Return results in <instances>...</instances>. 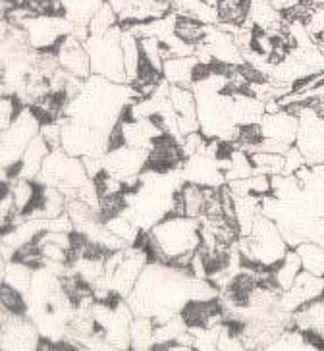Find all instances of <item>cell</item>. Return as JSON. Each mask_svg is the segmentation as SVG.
I'll use <instances>...</instances> for the list:
<instances>
[{"mask_svg":"<svg viewBox=\"0 0 324 351\" xmlns=\"http://www.w3.org/2000/svg\"><path fill=\"white\" fill-rule=\"evenodd\" d=\"M201 220L184 217V215H168L158 224L143 232L136 245L149 251L151 261L160 263H176L178 258L189 257L201 247Z\"/></svg>","mask_w":324,"mask_h":351,"instance_id":"6da1fadb","label":"cell"},{"mask_svg":"<svg viewBox=\"0 0 324 351\" xmlns=\"http://www.w3.org/2000/svg\"><path fill=\"white\" fill-rule=\"evenodd\" d=\"M236 245H238L243 263H259L271 270L292 249L284 239L278 224L271 217H266L264 213L257 217L251 234L240 236Z\"/></svg>","mask_w":324,"mask_h":351,"instance_id":"7a4b0ae2","label":"cell"},{"mask_svg":"<svg viewBox=\"0 0 324 351\" xmlns=\"http://www.w3.org/2000/svg\"><path fill=\"white\" fill-rule=\"evenodd\" d=\"M41 118L35 114L32 106L23 104L14 122L2 130V156H0L4 170L2 182H10L14 178L25 149L41 132Z\"/></svg>","mask_w":324,"mask_h":351,"instance_id":"3957f363","label":"cell"},{"mask_svg":"<svg viewBox=\"0 0 324 351\" xmlns=\"http://www.w3.org/2000/svg\"><path fill=\"white\" fill-rule=\"evenodd\" d=\"M122 33H124V27L118 23L106 33L89 35V39L85 41L87 52L91 56L93 73L116 83H127Z\"/></svg>","mask_w":324,"mask_h":351,"instance_id":"277c9868","label":"cell"},{"mask_svg":"<svg viewBox=\"0 0 324 351\" xmlns=\"http://www.w3.org/2000/svg\"><path fill=\"white\" fill-rule=\"evenodd\" d=\"M299 118L295 147L303 153L307 165H323L324 162V116L314 106L295 103L286 106Z\"/></svg>","mask_w":324,"mask_h":351,"instance_id":"5b68a950","label":"cell"},{"mask_svg":"<svg viewBox=\"0 0 324 351\" xmlns=\"http://www.w3.org/2000/svg\"><path fill=\"white\" fill-rule=\"evenodd\" d=\"M35 51L56 52L60 43L72 35L73 23L64 14H33L21 25Z\"/></svg>","mask_w":324,"mask_h":351,"instance_id":"8992f818","label":"cell"},{"mask_svg":"<svg viewBox=\"0 0 324 351\" xmlns=\"http://www.w3.org/2000/svg\"><path fill=\"white\" fill-rule=\"evenodd\" d=\"M41 332L27 315L0 313V350L4 351H32L41 346Z\"/></svg>","mask_w":324,"mask_h":351,"instance_id":"52a82bcc","label":"cell"},{"mask_svg":"<svg viewBox=\"0 0 324 351\" xmlns=\"http://www.w3.org/2000/svg\"><path fill=\"white\" fill-rule=\"evenodd\" d=\"M149 151L136 149L129 145H118L106 151L103 156L106 174L114 176L126 184V189H134L139 186V176L147 168Z\"/></svg>","mask_w":324,"mask_h":351,"instance_id":"ba28073f","label":"cell"},{"mask_svg":"<svg viewBox=\"0 0 324 351\" xmlns=\"http://www.w3.org/2000/svg\"><path fill=\"white\" fill-rule=\"evenodd\" d=\"M324 295V276H316L311 274L307 270H301L299 276L295 278L293 286L290 289L280 291L278 298V307L284 313H295L301 307H305L307 303L319 300Z\"/></svg>","mask_w":324,"mask_h":351,"instance_id":"9c48e42d","label":"cell"},{"mask_svg":"<svg viewBox=\"0 0 324 351\" xmlns=\"http://www.w3.org/2000/svg\"><path fill=\"white\" fill-rule=\"evenodd\" d=\"M182 174H184L186 182L197 184V186L222 187L226 182L224 172L219 165V158L210 156L203 149L193 156L186 158V162L182 166Z\"/></svg>","mask_w":324,"mask_h":351,"instance_id":"30bf717a","label":"cell"},{"mask_svg":"<svg viewBox=\"0 0 324 351\" xmlns=\"http://www.w3.org/2000/svg\"><path fill=\"white\" fill-rule=\"evenodd\" d=\"M203 41L207 43L216 64H222V66H243V64H247L236 37L232 33L224 32L219 25H209Z\"/></svg>","mask_w":324,"mask_h":351,"instance_id":"8fae6325","label":"cell"},{"mask_svg":"<svg viewBox=\"0 0 324 351\" xmlns=\"http://www.w3.org/2000/svg\"><path fill=\"white\" fill-rule=\"evenodd\" d=\"M56 56L58 62L68 73H72L75 77L87 80L89 75H93V68H91V56L87 52L84 41H79L77 37L68 35L60 47L56 49Z\"/></svg>","mask_w":324,"mask_h":351,"instance_id":"7c38bea8","label":"cell"},{"mask_svg":"<svg viewBox=\"0 0 324 351\" xmlns=\"http://www.w3.org/2000/svg\"><path fill=\"white\" fill-rule=\"evenodd\" d=\"M259 125H261L262 139H274V141L292 147L295 145V137H297L299 118L292 110L282 108L280 112L264 114Z\"/></svg>","mask_w":324,"mask_h":351,"instance_id":"4fadbf2b","label":"cell"},{"mask_svg":"<svg viewBox=\"0 0 324 351\" xmlns=\"http://www.w3.org/2000/svg\"><path fill=\"white\" fill-rule=\"evenodd\" d=\"M168 12H172L170 0H126L122 10L118 12V21L124 27L129 23L157 20L166 16Z\"/></svg>","mask_w":324,"mask_h":351,"instance_id":"5bb4252c","label":"cell"},{"mask_svg":"<svg viewBox=\"0 0 324 351\" xmlns=\"http://www.w3.org/2000/svg\"><path fill=\"white\" fill-rule=\"evenodd\" d=\"M201 62L195 56H170L162 66V77L170 85L189 87L197 80V70Z\"/></svg>","mask_w":324,"mask_h":351,"instance_id":"9a60e30c","label":"cell"},{"mask_svg":"<svg viewBox=\"0 0 324 351\" xmlns=\"http://www.w3.org/2000/svg\"><path fill=\"white\" fill-rule=\"evenodd\" d=\"M51 151H53V149H51V145L45 141V137H42L41 134L37 135L32 143H29V147L25 149V153L21 156L20 165L16 168L14 178H23V180H32V182H35L39 172H41L45 158L49 156Z\"/></svg>","mask_w":324,"mask_h":351,"instance_id":"2e32d148","label":"cell"},{"mask_svg":"<svg viewBox=\"0 0 324 351\" xmlns=\"http://www.w3.org/2000/svg\"><path fill=\"white\" fill-rule=\"evenodd\" d=\"M293 326L324 343V295L293 313Z\"/></svg>","mask_w":324,"mask_h":351,"instance_id":"e0dca14e","label":"cell"},{"mask_svg":"<svg viewBox=\"0 0 324 351\" xmlns=\"http://www.w3.org/2000/svg\"><path fill=\"white\" fill-rule=\"evenodd\" d=\"M33 267L23 263L21 258L14 257L10 261H4L2 263V284L4 286H10L12 289L20 291V293H27L32 288L33 282Z\"/></svg>","mask_w":324,"mask_h":351,"instance_id":"ac0fdd59","label":"cell"},{"mask_svg":"<svg viewBox=\"0 0 324 351\" xmlns=\"http://www.w3.org/2000/svg\"><path fill=\"white\" fill-rule=\"evenodd\" d=\"M172 10L178 16H186L191 20H197L205 25H216L220 21L219 8L210 6L205 0H174Z\"/></svg>","mask_w":324,"mask_h":351,"instance_id":"d6986e66","label":"cell"},{"mask_svg":"<svg viewBox=\"0 0 324 351\" xmlns=\"http://www.w3.org/2000/svg\"><path fill=\"white\" fill-rule=\"evenodd\" d=\"M303 270V263L301 257L295 249H290L284 258L272 269V280L276 284V288L284 291V289H290L293 286L295 278L299 276V272Z\"/></svg>","mask_w":324,"mask_h":351,"instance_id":"ffe728a7","label":"cell"},{"mask_svg":"<svg viewBox=\"0 0 324 351\" xmlns=\"http://www.w3.org/2000/svg\"><path fill=\"white\" fill-rule=\"evenodd\" d=\"M62 12L73 27H89L97 10L103 6L105 0H60Z\"/></svg>","mask_w":324,"mask_h":351,"instance_id":"44dd1931","label":"cell"},{"mask_svg":"<svg viewBox=\"0 0 324 351\" xmlns=\"http://www.w3.org/2000/svg\"><path fill=\"white\" fill-rule=\"evenodd\" d=\"M122 49H124V60H126L127 83L134 85L137 75H139L141 62H143V52H141L139 39L132 32H127V29H124V33H122Z\"/></svg>","mask_w":324,"mask_h":351,"instance_id":"7402d4cb","label":"cell"},{"mask_svg":"<svg viewBox=\"0 0 324 351\" xmlns=\"http://www.w3.org/2000/svg\"><path fill=\"white\" fill-rule=\"evenodd\" d=\"M155 320L151 317H136L129 324L132 350H151L155 348Z\"/></svg>","mask_w":324,"mask_h":351,"instance_id":"603a6c76","label":"cell"},{"mask_svg":"<svg viewBox=\"0 0 324 351\" xmlns=\"http://www.w3.org/2000/svg\"><path fill=\"white\" fill-rule=\"evenodd\" d=\"M295 251L301 257L303 270L316 276H324V245L316 243L313 239H307L303 243H299Z\"/></svg>","mask_w":324,"mask_h":351,"instance_id":"cb8c5ba5","label":"cell"},{"mask_svg":"<svg viewBox=\"0 0 324 351\" xmlns=\"http://www.w3.org/2000/svg\"><path fill=\"white\" fill-rule=\"evenodd\" d=\"M247 12H249V0H220L219 23L243 25L247 21Z\"/></svg>","mask_w":324,"mask_h":351,"instance_id":"d4e9b609","label":"cell"},{"mask_svg":"<svg viewBox=\"0 0 324 351\" xmlns=\"http://www.w3.org/2000/svg\"><path fill=\"white\" fill-rule=\"evenodd\" d=\"M255 172L266 176H276L284 172V155L278 153H266V151H255L251 153Z\"/></svg>","mask_w":324,"mask_h":351,"instance_id":"484cf974","label":"cell"},{"mask_svg":"<svg viewBox=\"0 0 324 351\" xmlns=\"http://www.w3.org/2000/svg\"><path fill=\"white\" fill-rule=\"evenodd\" d=\"M207 27L209 25H205L201 21L191 20V18H186V16H178V21H176V35H179L184 41L191 43V45H199V43L205 39Z\"/></svg>","mask_w":324,"mask_h":351,"instance_id":"4316f807","label":"cell"},{"mask_svg":"<svg viewBox=\"0 0 324 351\" xmlns=\"http://www.w3.org/2000/svg\"><path fill=\"white\" fill-rule=\"evenodd\" d=\"M118 23H120L118 21V14H116L114 8L105 0L103 6L97 10L93 20L89 23V32H91V35H101V33H106L108 29H112Z\"/></svg>","mask_w":324,"mask_h":351,"instance_id":"83f0119b","label":"cell"},{"mask_svg":"<svg viewBox=\"0 0 324 351\" xmlns=\"http://www.w3.org/2000/svg\"><path fill=\"white\" fill-rule=\"evenodd\" d=\"M23 106L18 97H10V95H2L0 101V128H8L14 122V118L18 116L20 108Z\"/></svg>","mask_w":324,"mask_h":351,"instance_id":"f1b7e54d","label":"cell"},{"mask_svg":"<svg viewBox=\"0 0 324 351\" xmlns=\"http://www.w3.org/2000/svg\"><path fill=\"white\" fill-rule=\"evenodd\" d=\"M303 166H307L303 153L292 145L286 153H284V172L282 174H295L297 170H301Z\"/></svg>","mask_w":324,"mask_h":351,"instance_id":"f546056e","label":"cell"},{"mask_svg":"<svg viewBox=\"0 0 324 351\" xmlns=\"http://www.w3.org/2000/svg\"><path fill=\"white\" fill-rule=\"evenodd\" d=\"M305 25H307V29L309 33L313 35L314 39L324 33V8H313L311 6V10L307 14V18H305Z\"/></svg>","mask_w":324,"mask_h":351,"instance_id":"4dcf8cb0","label":"cell"},{"mask_svg":"<svg viewBox=\"0 0 324 351\" xmlns=\"http://www.w3.org/2000/svg\"><path fill=\"white\" fill-rule=\"evenodd\" d=\"M271 2L280 12H288L292 10V8H295V6H299L303 0H271Z\"/></svg>","mask_w":324,"mask_h":351,"instance_id":"1f68e13d","label":"cell"},{"mask_svg":"<svg viewBox=\"0 0 324 351\" xmlns=\"http://www.w3.org/2000/svg\"><path fill=\"white\" fill-rule=\"evenodd\" d=\"M303 2L313 8H324V0H303Z\"/></svg>","mask_w":324,"mask_h":351,"instance_id":"d6a6232c","label":"cell"}]
</instances>
